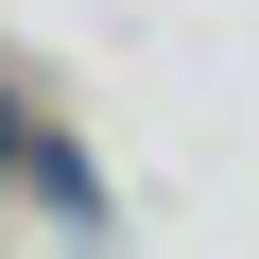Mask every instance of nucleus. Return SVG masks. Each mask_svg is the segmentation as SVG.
<instances>
[{"instance_id": "nucleus-1", "label": "nucleus", "mask_w": 259, "mask_h": 259, "mask_svg": "<svg viewBox=\"0 0 259 259\" xmlns=\"http://www.w3.org/2000/svg\"><path fill=\"white\" fill-rule=\"evenodd\" d=\"M18 190H52V207H69V242H87V225H104V190H87V156H69V139H52V121H35V156H18Z\"/></svg>"}, {"instance_id": "nucleus-2", "label": "nucleus", "mask_w": 259, "mask_h": 259, "mask_svg": "<svg viewBox=\"0 0 259 259\" xmlns=\"http://www.w3.org/2000/svg\"><path fill=\"white\" fill-rule=\"evenodd\" d=\"M18 156H35V104H18V87H0V190H18Z\"/></svg>"}]
</instances>
